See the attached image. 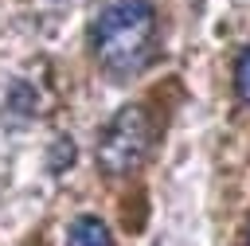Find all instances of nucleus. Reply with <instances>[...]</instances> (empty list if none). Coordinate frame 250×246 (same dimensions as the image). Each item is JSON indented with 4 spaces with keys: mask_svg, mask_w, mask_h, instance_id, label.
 Listing matches in <instances>:
<instances>
[{
    "mask_svg": "<svg viewBox=\"0 0 250 246\" xmlns=\"http://www.w3.org/2000/svg\"><path fill=\"white\" fill-rule=\"evenodd\" d=\"M148 144H152V117L145 105H121L105 129L98 133V148H94V160L105 176H129L145 164L148 156Z\"/></svg>",
    "mask_w": 250,
    "mask_h": 246,
    "instance_id": "nucleus-2",
    "label": "nucleus"
},
{
    "mask_svg": "<svg viewBox=\"0 0 250 246\" xmlns=\"http://www.w3.org/2000/svg\"><path fill=\"white\" fill-rule=\"evenodd\" d=\"M246 246H250V223H246Z\"/></svg>",
    "mask_w": 250,
    "mask_h": 246,
    "instance_id": "nucleus-6",
    "label": "nucleus"
},
{
    "mask_svg": "<svg viewBox=\"0 0 250 246\" xmlns=\"http://www.w3.org/2000/svg\"><path fill=\"white\" fill-rule=\"evenodd\" d=\"M62 160H66V164L74 160V144L59 137V141H55V160H51V172H59V168H62Z\"/></svg>",
    "mask_w": 250,
    "mask_h": 246,
    "instance_id": "nucleus-5",
    "label": "nucleus"
},
{
    "mask_svg": "<svg viewBox=\"0 0 250 246\" xmlns=\"http://www.w3.org/2000/svg\"><path fill=\"white\" fill-rule=\"evenodd\" d=\"M66 246H113V230L98 215H78L66 226Z\"/></svg>",
    "mask_w": 250,
    "mask_h": 246,
    "instance_id": "nucleus-3",
    "label": "nucleus"
},
{
    "mask_svg": "<svg viewBox=\"0 0 250 246\" xmlns=\"http://www.w3.org/2000/svg\"><path fill=\"white\" fill-rule=\"evenodd\" d=\"M234 90H238V98L250 105V47L234 59Z\"/></svg>",
    "mask_w": 250,
    "mask_h": 246,
    "instance_id": "nucleus-4",
    "label": "nucleus"
},
{
    "mask_svg": "<svg viewBox=\"0 0 250 246\" xmlns=\"http://www.w3.org/2000/svg\"><path fill=\"white\" fill-rule=\"evenodd\" d=\"M156 43V8L152 0H109L90 23V51L98 66L113 78L137 74Z\"/></svg>",
    "mask_w": 250,
    "mask_h": 246,
    "instance_id": "nucleus-1",
    "label": "nucleus"
}]
</instances>
